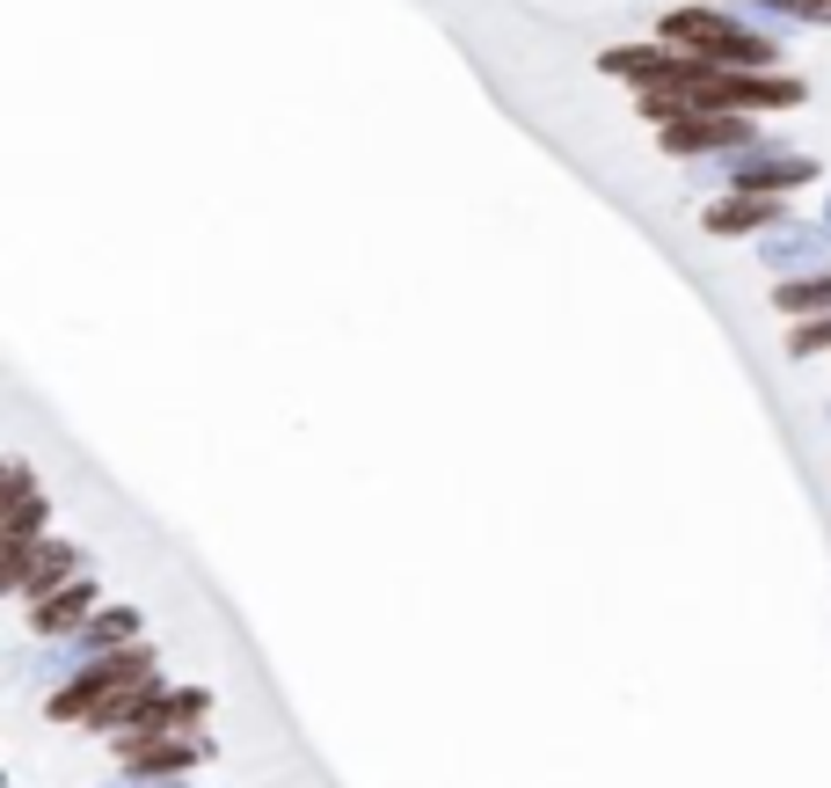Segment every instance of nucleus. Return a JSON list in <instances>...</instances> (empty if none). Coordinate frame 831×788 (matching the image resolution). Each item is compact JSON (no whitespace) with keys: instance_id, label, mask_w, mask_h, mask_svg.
<instances>
[{"instance_id":"obj_7","label":"nucleus","mask_w":831,"mask_h":788,"mask_svg":"<svg viewBox=\"0 0 831 788\" xmlns=\"http://www.w3.org/2000/svg\"><path fill=\"white\" fill-rule=\"evenodd\" d=\"M824 299H831V285H788L780 307H788V315H810V307H824Z\"/></svg>"},{"instance_id":"obj_4","label":"nucleus","mask_w":831,"mask_h":788,"mask_svg":"<svg viewBox=\"0 0 831 788\" xmlns=\"http://www.w3.org/2000/svg\"><path fill=\"white\" fill-rule=\"evenodd\" d=\"M183 759H197V745H183V737H154V745H132V767H183Z\"/></svg>"},{"instance_id":"obj_6","label":"nucleus","mask_w":831,"mask_h":788,"mask_svg":"<svg viewBox=\"0 0 831 788\" xmlns=\"http://www.w3.org/2000/svg\"><path fill=\"white\" fill-rule=\"evenodd\" d=\"M81 598H88V592H59V598H44V606H37V621H44V628H73V621H81Z\"/></svg>"},{"instance_id":"obj_5","label":"nucleus","mask_w":831,"mask_h":788,"mask_svg":"<svg viewBox=\"0 0 831 788\" xmlns=\"http://www.w3.org/2000/svg\"><path fill=\"white\" fill-rule=\"evenodd\" d=\"M766 212H773V205H766V197H737V205H715L708 212V227H759V219H766Z\"/></svg>"},{"instance_id":"obj_2","label":"nucleus","mask_w":831,"mask_h":788,"mask_svg":"<svg viewBox=\"0 0 831 788\" xmlns=\"http://www.w3.org/2000/svg\"><path fill=\"white\" fill-rule=\"evenodd\" d=\"M664 37H671V44H686V52H700V59H766V44H759V37H737L729 22L700 16V8L671 16V22H664Z\"/></svg>"},{"instance_id":"obj_3","label":"nucleus","mask_w":831,"mask_h":788,"mask_svg":"<svg viewBox=\"0 0 831 788\" xmlns=\"http://www.w3.org/2000/svg\"><path fill=\"white\" fill-rule=\"evenodd\" d=\"M722 140H737V117H708V110H693V117L664 124V146H671V154H700V146H722Z\"/></svg>"},{"instance_id":"obj_1","label":"nucleus","mask_w":831,"mask_h":788,"mask_svg":"<svg viewBox=\"0 0 831 788\" xmlns=\"http://www.w3.org/2000/svg\"><path fill=\"white\" fill-rule=\"evenodd\" d=\"M146 649H124V657H103L81 686L52 700V716H81V723H124L132 716V686H146Z\"/></svg>"}]
</instances>
